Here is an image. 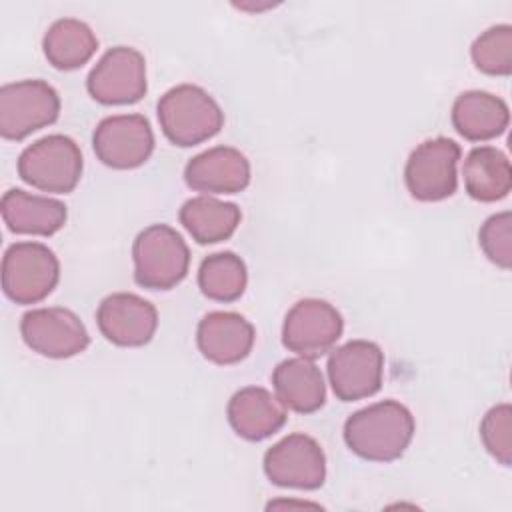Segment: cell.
Masks as SVG:
<instances>
[{"instance_id": "1", "label": "cell", "mask_w": 512, "mask_h": 512, "mask_svg": "<svg viewBox=\"0 0 512 512\" xmlns=\"http://www.w3.org/2000/svg\"><path fill=\"white\" fill-rule=\"evenodd\" d=\"M414 416L398 400H382L354 412L344 424L348 448L372 462L400 458L414 436Z\"/></svg>"}, {"instance_id": "2", "label": "cell", "mask_w": 512, "mask_h": 512, "mask_svg": "<svg viewBox=\"0 0 512 512\" xmlns=\"http://www.w3.org/2000/svg\"><path fill=\"white\" fill-rule=\"evenodd\" d=\"M158 122L176 146H194L220 132L224 112L218 102L196 84L170 88L158 100Z\"/></svg>"}, {"instance_id": "3", "label": "cell", "mask_w": 512, "mask_h": 512, "mask_svg": "<svg viewBox=\"0 0 512 512\" xmlns=\"http://www.w3.org/2000/svg\"><path fill=\"white\" fill-rule=\"evenodd\" d=\"M134 280L152 290H170L180 284L190 266L184 238L168 224L144 228L132 246Z\"/></svg>"}, {"instance_id": "4", "label": "cell", "mask_w": 512, "mask_h": 512, "mask_svg": "<svg viewBox=\"0 0 512 512\" xmlns=\"http://www.w3.org/2000/svg\"><path fill=\"white\" fill-rule=\"evenodd\" d=\"M18 176L38 190L66 194L82 176V152L70 136H44L22 150Z\"/></svg>"}, {"instance_id": "5", "label": "cell", "mask_w": 512, "mask_h": 512, "mask_svg": "<svg viewBox=\"0 0 512 512\" xmlns=\"http://www.w3.org/2000/svg\"><path fill=\"white\" fill-rule=\"evenodd\" d=\"M60 278L56 254L40 242H16L2 258V288L16 304L44 300Z\"/></svg>"}, {"instance_id": "6", "label": "cell", "mask_w": 512, "mask_h": 512, "mask_svg": "<svg viewBox=\"0 0 512 512\" xmlns=\"http://www.w3.org/2000/svg\"><path fill=\"white\" fill-rule=\"evenodd\" d=\"M60 114V96L44 80H20L0 88V134L22 140L52 124Z\"/></svg>"}, {"instance_id": "7", "label": "cell", "mask_w": 512, "mask_h": 512, "mask_svg": "<svg viewBox=\"0 0 512 512\" xmlns=\"http://www.w3.org/2000/svg\"><path fill=\"white\" fill-rule=\"evenodd\" d=\"M458 160L460 146L454 140L444 136L424 140L406 160L404 182L408 192L422 202H438L452 196L458 186Z\"/></svg>"}, {"instance_id": "8", "label": "cell", "mask_w": 512, "mask_h": 512, "mask_svg": "<svg viewBox=\"0 0 512 512\" xmlns=\"http://www.w3.org/2000/svg\"><path fill=\"white\" fill-rule=\"evenodd\" d=\"M328 378L342 402L376 394L384 376V352L376 342L350 340L328 356Z\"/></svg>"}, {"instance_id": "9", "label": "cell", "mask_w": 512, "mask_h": 512, "mask_svg": "<svg viewBox=\"0 0 512 512\" xmlns=\"http://www.w3.org/2000/svg\"><path fill=\"white\" fill-rule=\"evenodd\" d=\"M342 314L326 300H298L286 314L282 326V344L304 358L326 354L342 336Z\"/></svg>"}, {"instance_id": "10", "label": "cell", "mask_w": 512, "mask_h": 512, "mask_svg": "<svg viewBox=\"0 0 512 512\" xmlns=\"http://www.w3.org/2000/svg\"><path fill=\"white\" fill-rule=\"evenodd\" d=\"M264 472L276 486L316 490L326 478V456L312 436L294 432L266 450Z\"/></svg>"}, {"instance_id": "11", "label": "cell", "mask_w": 512, "mask_h": 512, "mask_svg": "<svg viewBox=\"0 0 512 512\" xmlns=\"http://www.w3.org/2000/svg\"><path fill=\"white\" fill-rule=\"evenodd\" d=\"M92 146L102 164L128 170L150 158L154 134L146 116L116 114L98 122L92 134Z\"/></svg>"}, {"instance_id": "12", "label": "cell", "mask_w": 512, "mask_h": 512, "mask_svg": "<svg viewBox=\"0 0 512 512\" xmlns=\"http://www.w3.org/2000/svg\"><path fill=\"white\" fill-rule=\"evenodd\" d=\"M86 88L100 104H132L146 94V62L132 46L110 48L90 70Z\"/></svg>"}, {"instance_id": "13", "label": "cell", "mask_w": 512, "mask_h": 512, "mask_svg": "<svg viewBox=\"0 0 512 512\" xmlns=\"http://www.w3.org/2000/svg\"><path fill=\"white\" fill-rule=\"evenodd\" d=\"M20 332L28 348L48 358H70L90 344L84 322L68 308H36L22 316Z\"/></svg>"}, {"instance_id": "14", "label": "cell", "mask_w": 512, "mask_h": 512, "mask_svg": "<svg viewBox=\"0 0 512 512\" xmlns=\"http://www.w3.org/2000/svg\"><path fill=\"white\" fill-rule=\"evenodd\" d=\"M100 332L118 346H142L152 340L158 328L154 304L132 292H114L106 296L98 310Z\"/></svg>"}, {"instance_id": "15", "label": "cell", "mask_w": 512, "mask_h": 512, "mask_svg": "<svg viewBox=\"0 0 512 512\" xmlns=\"http://www.w3.org/2000/svg\"><path fill=\"white\" fill-rule=\"evenodd\" d=\"M184 180L204 194H236L250 182V162L232 146H214L188 160Z\"/></svg>"}, {"instance_id": "16", "label": "cell", "mask_w": 512, "mask_h": 512, "mask_svg": "<svg viewBox=\"0 0 512 512\" xmlns=\"http://www.w3.org/2000/svg\"><path fill=\"white\" fill-rule=\"evenodd\" d=\"M254 326L236 312H210L196 330V342L204 358L214 364H236L254 346Z\"/></svg>"}, {"instance_id": "17", "label": "cell", "mask_w": 512, "mask_h": 512, "mask_svg": "<svg viewBox=\"0 0 512 512\" xmlns=\"http://www.w3.org/2000/svg\"><path fill=\"white\" fill-rule=\"evenodd\" d=\"M228 422L238 436L258 442L284 426L286 406L266 388L246 386L230 398Z\"/></svg>"}, {"instance_id": "18", "label": "cell", "mask_w": 512, "mask_h": 512, "mask_svg": "<svg viewBox=\"0 0 512 512\" xmlns=\"http://www.w3.org/2000/svg\"><path fill=\"white\" fill-rule=\"evenodd\" d=\"M0 212L8 230L16 234L52 236L68 218V210L60 200L48 196H36L20 188L4 192Z\"/></svg>"}, {"instance_id": "19", "label": "cell", "mask_w": 512, "mask_h": 512, "mask_svg": "<svg viewBox=\"0 0 512 512\" xmlns=\"http://www.w3.org/2000/svg\"><path fill=\"white\" fill-rule=\"evenodd\" d=\"M272 384L278 400L300 414L316 412L326 400V384L312 358L282 360L272 372Z\"/></svg>"}, {"instance_id": "20", "label": "cell", "mask_w": 512, "mask_h": 512, "mask_svg": "<svg viewBox=\"0 0 512 512\" xmlns=\"http://www.w3.org/2000/svg\"><path fill=\"white\" fill-rule=\"evenodd\" d=\"M510 122L508 104L484 90L462 92L452 104V124L466 140H490L500 136Z\"/></svg>"}, {"instance_id": "21", "label": "cell", "mask_w": 512, "mask_h": 512, "mask_svg": "<svg viewBox=\"0 0 512 512\" xmlns=\"http://www.w3.org/2000/svg\"><path fill=\"white\" fill-rule=\"evenodd\" d=\"M464 188L478 202H496L512 188V166L496 146H476L468 152L464 166Z\"/></svg>"}, {"instance_id": "22", "label": "cell", "mask_w": 512, "mask_h": 512, "mask_svg": "<svg viewBox=\"0 0 512 512\" xmlns=\"http://www.w3.org/2000/svg\"><path fill=\"white\" fill-rule=\"evenodd\" d=\"M240 208L208 194L190 198L180 208V222L198 244H214L230 238L240 224Z\"/></svg>"}, {"instance_id": "23", "label": "cell", "mask_w": 512, "mask_h": 512, "mask_svg": "<svg viewBox=\"0 0 512 512\" xmlns=\"http://www.w3.org/2000/svg\"><path fill=\"white\" fill-rule=\"evenodd\" d=\"M44 56L58 70H74L86 64L98 48L92 28L78 18H58L42 38Z\"/></svg>"}, {"instance_id": "24", "label": "cell", "mask_w": 512, "mask_h": 512, "mask_svg": "<svg viewBox=\"0 0 512 512\" xmlns=\"http://www.w3.org/2000/svg\"><path fill=\"white\" fill-rule=\"evenodd\" d=\"M246 264L234 252H216L202 260L198 286L204 296L218 302H234L246 290Z\"/></svg>"}, {"instance_id": "25", "label": "cell", "mask_w": 512, "mask_h": 512, "mask_svg": "<svg viewBox=\"0 0 512 512\" xmlns=\"http://www.w3.org/2000/svg\"><path fill=\"white\" fill-rule=\"evenodd\" d=\"M474 66L490 76H508L512 72V26L498 24L482 32L470 48Z\"/></svg>"}, {"instance_id": "26", "label": "cell", "mask_w": 512, "mask_h": 512, "mask_svg": "<svg viewBox=\"0 0 512 512\" xmlns=\"http://www.w3.org/2000/svg\"><path fill=\"white\" fill-rule=\"evenodd\" d=\"M484 448L504 466L512 464V408L510 404L492 406L480 422Z\"/></svg>"}, {"instance_id": "27", "label": "cell", "mask_w": 512, "mask_h": 512, "mask_svg": "<svg viewBox=\"0 0 512 512\" xmlns=\"http://www.w3.org/2000/svg\"><path fill=\"white\" fill-rule=\"evenodd\" d=\"M478 242L490 262L508 270L512 266V216L510 212H500L490 216L480 232Z\"/></svg>"}]
</instances>
